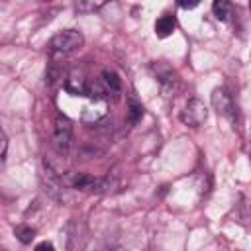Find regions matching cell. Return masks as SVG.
Here are the masks:
<instances>
[{
	"label": "cell",
	"mask_w": 251,
	"mask_h": 251,
	"mask_svg": "<svg viewBox=\"0 0 251 251\" xmlns=\"http://www.w3.org/2000/svg\"><path fill=\"white\" fill-rule=\"evenodd\" d=\"M108 0H76V12L80 14H90L100 10Z\"/></svg>",
	"instance_id": "11"
},
{
	"label": "cell",
	"mask_w": 251,
	"mask_h": 251,
	"mask_svg": "<svg viewBox=\"0 0 251 251\" xmlns=\"http://www.w3.org/2000/svg\"><path fill=\"white\" fill-rule=\"evenodd\" d=\"M175 27H176V20H175L173 14H163V16L155 22V33H157V37H161V39L173 35Z\"/></svg>",
	"instance_id": "7"
},
{
	"label": "cell",
	"mask_w": 251,
	"mask_h": 251,
	"mask_svg": "<svg viewBox=\"0 0 251 251\" xmlns=\"http://www.w3.org/2000/svg\"><path fill=\"white\" fill-rule=\"evenodd\" d=\"M206 118H208V110H206L204 102L198 100V98H192V100L186 104V108L182 110V114H180L182 124L192 126V127L202 126V124L206 122Z\"/></svg>",
	"instance_id": "3"
},
{
	"label": "cell",
	"mask_w": 251,
	"mask_h": 251,
	"mask_svg": "<svg viewBox=\"0 0 251 251\" xmlns=\"http://www.w3.org/2000/svg\"><path fill=\"white\" fill-rule=\"evenodd\" d=\"M141 118H143V106H141V102H137L135 98H129V102H127V122L131 126H135Z\"/></svg>",
	"instance_id": "10"
},
{
	"label": "cell",
	"mask_w": 251,
	"mask_h": 251,
	"mask_svg": "<svg viewBox=\"0 0 251 251\" xmlns=\"http://www.w3.org/2000/svg\"><path fill=\"white\" fill-rule=\"evenodd\" d=\"M82 43H84V37H82L80 31L65 29V31H59L57 35L51 37L49 47H51L53 53H71V51H76Z\"/></svg>",
	"instance_id": "1"
},
{
	"label": "cell",
	"mask_w": 251,
	"mask_h": 251,
	"mask_svg": "<svg viewBox=\"0 0 251 251\" xmlns=\"http://www.w3.org/2000/svg\"><path fill=\"white\" fill-rule=\"evenodd\" d=\"M176 4L180 8H184V10H192V8H196L200 4V0H176Z\"/></svg>",
	"instance_id": "14"
},
{
	"label": "cell",
	"mask_w": 251,
	"mask_h": 251,
	"mask_svg": "<svg viewBox=\"0 0 251 251\" xmlns=\"http://www.w3.org/2000/svg\"><path fill=\"white\" fill-rule=\"evenodd\" d=\"M71 133H73L71 120L67 116H57L55 126H53V143H55L57 151L67 153V149L71 145Z\"/></svg>",
	"instance_id": "2"
},
{
	"label": "cell",
	"mask_w": 251,
	"mask_h": 251,
	"mask_svg": "<svg viewBox=\"0 0 251 251\" xmlns=\"http://www.w3.org/2000/svg\"><path fill=\"white\" fill-rule=\"evenodd\" d=\"M73 186L76 190H84V192H102L106 188V180L96 178V176L86 175V173H80L73 178Z\"/></svg>",
	"instance_id": "5"
},
{
	"label": "cell",
	"mask_w": 251,
	"mask_h": 251,
	"mask_svg": "<svg viewBox=\"0 0 251 251\" xmlns=\"http://www.w3.org/2000/svg\"><path fill=\"white\" fill-rule=\"evenodd\" d=\"M16 237H18L22 243H31V239L35 237V229L29 227V226H18V227H16Z\"/></svg>",
	"instance_id": "12"
},
{
	"label": "cell",
	"mask_w": 251,
	"mask_h": 251,
	"mask_svg": "<svg viewBox=\"0 0 251 251\" xmlns=\"http://www.w3.org/2000/svg\"><path fill=\"white\" fill-rule=\"evenodd\" d=\"M212 106L216 108V112L220 116L226 118H233L235 114V106H233V98L226 88H216L212 92Z\"/></svg>",
	"instance_id": "4"
},
{
	"label": "cell",
	"mask_w": 251,
	"mask_h": 251,
	"mask_svg": "<svg viewBox=\"0 0 251 251\" xmlns=\"http://www.w3.org/2000/svg\"><path fill=\"white\" fill-rule=\"evenodd\" d=\"M100 82L104 84L108 96H110V94L116 96V94H120V90H122V80H120V76H118L114 71H110V69L102 71V75H100Z\"/></svg>",
	"instance_id": "8"
},
{
	"label": "cell",
	"mask_w": 251,
	"mask_h": 251,
	"mask_svg": "<svg viewBox=\"0 0 251 251\" xmlns=\"http://www.w3.org/2000/svg\"><path fill=\"white\" fill-rule=\"evenodd\" d=\"M212 12L220 22H227L231 16V4L229 0H214L212 2Z\"/></svg>",
	"instance_id": "9"
},
{
	"label": "cell",
	"mask_w": 251,
	"mask_h": 251,
	"mask_svg": "<svg viewBox=\"0 0 251 251\" xmlns=\"http://www.w3.org/2000/svg\"><path fill=\"white\" fill-rule=\"evenodd\" d=\"M35 249H39V251H41V249H53V243H49V241H43V243H39Z\"/></svg>",
	"instance_id": "15"
},
{
	"label": "cell",
	"mask_w": 251,
	"mask_h": 251,
	"mask_svg": "<svg viewBox=\"0 0 251 251\" xmlns=\"http://www.w3.org/2000/svg\"><path fill=\"white\" fill-rule=\"evenodd\" d=\"M86 88H88V80L76 71L71 73L69 78L65 80V90L73 96H86Z\"/></svg>",
	"instance_id": "6"
},
{
	"label": "cell",
	"mask_w": 251,
	"mask_h": 251,
	"mask_svg": "<svg viewBox=\"0 0 251 251\" xmlns=\"http://www.w3.org/2000/svg\"><path fill=\"white\" fill-rule=\"evenodd\" d=\"M6 149H8V139H6V133L0 129V165L6 157Z\"/></svg>",
	"instance_id": "13"
}]
</instances>
